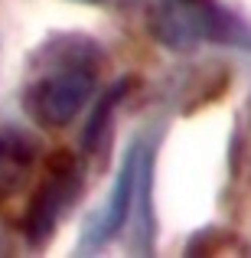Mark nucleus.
<instances>
[{
    "label": "nucleus",
    "instance_id": "f03ea898",
    "mask_svg": "<svg viewBox=\"0 0 251 258\" xmlns=\"http://www.w3.org/2000/svg\"><path fill=\"white\" fill-rule=\"evenodd\" d=\"M150 33L170 52H193L202 43L251 46V30L219 0H153Z\"/></svg>",
    "mask_w": 251,
    "mask_h": 258
},
{
    "label": "nucleus",
    "instance_id": "6e6552de",
    "mask_svg": "<svg viewBox=\"0 0 251 258\" xmlns=\"http://www.w3.org/2000/svg\"><path fill=\"white\" fill-rule=\"evenodd\" d=\"M248 118H251V108H248ZM248 127H251V121H248Z\"/></svg>",
    "mask_w": 251,
    "mask_h": 258
},
{
    "label": "nucleus",
    "instance_id": "0eeeda50",
    "mask_svg": "<svg viewBox=\"0 0 251 258\" xmlns=\"http://www.w3.org/2000/svg\"><path fill=\"white\" fill-rule=\"evenodd\" d=\"M78 4H101V0H78Z\"/></svg>",
    "mask_w": 251,
    "mask_h": 258
},
{
    "label": "nucleus",
    "instance_id": "423d86ee",
    "mask_svg": "<svg viewBox=\"0 0 251 258\" xmlns=\"http://www.w3.org/2000/svg\"><path fill=\"white\" fill-rule=\"evenodd\" d=\"M127 88V82H118L111 88V92L105 95V101H101L98 108H95V114H92V121H88V127H85V151H95V144H98V138L105 134V127H108V118H111V111H114V105L121 101V92Z\"/></svg>",
    "mask_w": 251,
    "mask_h": 258
},
{
    "label": "nucleus",
    "instance_id": "f257e3e1",
    "mask_svg": "<svg viewBox=\"0 0 251 258\" xmlns=\"http://www.w3.org/2000/svg\"><path fill=\"white\" fill-rule=\"evenodd\" d=\"M105 49L82 33H59L46 39L30 62L23 85V111L43 127H65L92 101Z\"/></svg>",
    "mask_w": 251,
    "mask_h": 258
},
{
    "label": "nucleus",
    "instance_id": "7ed1b4c3",
    "mask_svg": "<svg viewBox=\"0 0 251 258\" xmlns=\"http://www.w3.org/2000/svg\"><path fill=\"white\" fill-rule=\"evenodd\" d=\"M147 151L150 147L144 144V138H134V144L127 147L124 160H121V170L114 176V186L108 193L105 206L95 209L82 226V239H78V248L85 255H95L98 248H105L121 229L131 219V206H134V189H137V176H140V164H144Z\"/></svg>",
    "mask_w": 251,
    "mask_h": 258
},
{
    "label": "nucleus",
    "instance_id": "39448f33",
    "mask_svg": "<svg viewBox=\"0 0 251 258\" xmlns=\"http://www.w3.org/2000/svg\"><path fill=\"white\" fill-rule=\"evenodd\" d=\"M33 160H36V141L13 124L0 127V196L23 186Z\"/></svg>",
    "mask_w": 251,
    "mask_h": 258
},
{
    "label": "nucleus",
    "instance_id": "20e7f679",
    "mask_svg": "<svg viewBox=\"0 0 251 258\" xmlns=\"http://www.w3.org/2000/svg\"><path fill=\"white\" fill-rule=\"evenodd\" d=\"M82 193V167L75 157L59 154L49 164V176L46 183L36 189L30 203V213L23 219V232L33 245H43L52 232H56L59 219L65 216V209L72 206V200Z\"/></svg>",
    "mask_w": 251,
    "mask_h": 258
}]
</instances>
